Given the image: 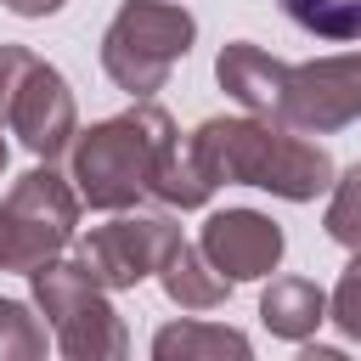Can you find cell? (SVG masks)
I'll list each match as a JSON object with an SVG mask.
<instances>
[{
  "label": "cell",
  "mask_w": 361,
  "mask_h": 361,
  "mask_svg": "<svg viewBox=\"0 0 361 361\" xmlns=\"http://www.w3.org/2000/svg\"><path fill=\"white\" fill-rule=\"evenodd\" d=\"M192 147L214 186H259L288 203H310L333 186V158L322 141L293 135L271 118H203Z\"/></svg>",
  "instance_id": "6da1fadb"
},
{
  "label": "cell",
  "mask_w": 361,
  "mask_h": 361,
  "mask_svg": "<svg viewBox=\"0 0 361 361\" xmlns=\"http://www.w3.org/2000/svg\"><path fill=\"white\" fill-rule=\"evenodd\" d=\"M169 141H175V118L158 102H135L90 130H79L68 147V180H73L79 203L107 209V214H124L130 203H141L152 192V175H158Z\"/></svg>",
  "instance_id": "7a4b0ae2"
},
{
  "label": "cell",
  "mask_w": 361,
  "mask_h": 361,
  "mask_svg": "<svg viewBox=\"0 0 361 361\" xmlns=\"http://www.w3.org/2000/svg\"><path fill=\"white\" fill-rule=\"evenodd\" d=\"M197 17L175 0H124L102 34V68L118 90L135 102H152L169 79V68L192 51Z\"/></svg>",
  "instance_id": "3957f363"
},
{
  "label": "cell",
  "mask_w": 361,
  "mask_h": 361,
  "mask_svg": "<svg viewBox=\"0 0 361 361\" xmlns=\"http://www.w3.org/2000/svg\"><path fill=\"white\" fill-rule=\"evenodd\" d=\"M34 310L56 333L62 361H130V327L79 259H51L28 276Z\"/></svg>",
  "instance_id": "277c9868"
},
{
  "label": "cell",
  "mask_w": 361,
  "mask_h": 361,
  "mask_svg": "<svg viewBox=\"0 0 361 361\" xmlns=\"http://www.w3.org/2000/svg\"><path fill=\"white\" fill-rule=\"evenodd\" d=\"M73 226H79V192L68 175H56L51 164L17 175L11 192L0 197V271L34 276L39 265L62 259Z\"/></svg>",
  "instance_id": "5b68a950"
},
{
  "label": "cell",
  "mask_w": 361,
  "mask_h": 361,
  "mask_svg": "<svg viewBox=\"0 0 361 361\" xmlns=\"http://www.w3.org/2000/svg\"><path fill=\"white\" fill-rule=\"evenodd\" d=\"M0 124L34 152V158H62L79 135V107L68 79L39 62L28 45H0Z\"/></svg>",
  "instance_id": "8992f818"
},
{
  "label": "cell",
  "mask_w": 361,
  "mask_h": 361,
  "mask_svg": "<svg viewBox=\"0 0 361 361\" xmlns=\"http://www.w3.org/2000/svg\"><path fill=\"white\" fill-rule=\"evenodd\" d=\"M361 118V51H333L316 62H288L276 124L293 135H333Z\"/></svg>",
  "instance_id": "52a82bcc"
},
{
  "label": "cell",
  "mask_w": 361,
  "mask_h": 361,
  "mask_svg": "<svg viewBox=\"0 0 361 361\" xmlns=\"http://www.w3.org/2000/svg\"><path fill=\"white\" fill-rule=\"evenodd\" d=\"M180 226L169 214H113L107 226H90L79 237V265L90 271V282L102 293H124L147 276H158L164 254L175 248Z\"/></svg>",
  "instance_id": "ba28073f"
},
{
  "label": "cell",
  "mask_w": 361,
  "mask_h": 361,
  "mask_svg": "<svg viewBox=\"0 0 361 361\" xmlns=\"http://www.w3.org/2000/svg\"><path fill=\"white\" fill-rule=\"evenodd\" d=\"M197 248H203V259H209L226 282H259V276H271V271L282 265L288 237H282V226H276L271 214H259V209H214V214L203 220Z\"/></svg>",
  "instance_id": "9c48e42d"
},
{
  "label": "cell",
  "mask_w": 361,
  "mask_h": 361,
  "mask_svg": "<svg viewBox=\"0 0 361 361\" xmlns=\"http://www.w3.org/2000/svg\"><path fill=\"white\" fill-rule=\"evenodd\" d=\"M214 79H220V90H226L237 107H248V118H271V124H276L282 85H288V62H282V56L259 51L254 39H231V45H220V56H214Z\"/></svg>",
  "instance_id": "30bf717a"
},
{
  "label": "cell",
  "mask_w": 361,
  "mask_h": 361,
  "mask_svg": "<svg viewBox=\"0 0 361 361\" xmlns=\"http://www.w3.org/2000/svg\"><path fill=\"white\" fill-rule=\"evenodd\" d=\"M152 361H254V344L226 322L175 316L152 333Z\"/></svg>",
  "instance_id": "8fae6325"
},
{
  "label": "cell",
  "mask_w": 361,
  "mask_h": 361,
  "mask_svg": "<svg viewBox=\"0 0 361 361\" xmlns=\"http://www.w3.org/2000/svg\"><path fill=\"white\" fill-rule=\"evenodd\" d=\"M259 322H265L271 338L305 344V338L327 322V293H322L310 276H276V282L259 293Z\"/></svg>",
  "instance_id": "7c38bea8"
},
{
  "label": "cell",
  "mask_w": 361,
  "mask_h": 361,
  "mask_svg": "<svg viewBox=\"0 0 361 361\" xmlns=\"http://www.w3.org/2000/svg\"><path fill=\"white\" fill-rule=\"evenodd\" d=\"M158 288H164L169 305H180V310H214V305H226V293H231V282H226V276L203 259V248L186 243V237H175V248L164 254Z\"/></svg>",
  "instance_id": "4fadbf2b"
},
{
  "label": "cell",
  "mask_w": 361,
  "mask_h": 361,
  "mask_svg": "<svg viewBox=\"0 0 361 361\" xmlns=\"http://www.w3.org/2000/svg\"><path fill=\"white\" fill-rule=\"evenodd\" d=\"M147 197H158V203H169V209H203V203L214 197V180H209L192 135H175V141H169V152H164Z\"/></svg>",
  "instance_id": "5bb4252c"
},
{
  "label": "cell",
  "mask_w": 361,
  "mask_h": 361,
  "mask_svg": "<svg viewBox=\"0 0 361 361\" xmlns=\"http://www.w3.org/2000/svg\"><path fill=\"white\" fill-rule=\"evenodd\" d=\"M282 11L327 45H355L361 39V0H282Z\"/></svg>",
  "instance_id": "9a60e30c"
},
{
  "label": "cell",
  "mask_w": 361,
  "mask_h": 361,
  "mask_svg": "<svg viewBox=\"0 0 361 361\" xmlns=\"http://www.w3.org/2000/svg\"><path fill=\"white\" fill-rule=\"evenodd\" d=\"M327 237L350 254H361V164H350L338 180H333V197H327V214H322Z\"/></svg>",
  "instance_id": "2e32d148"
},
{
  "label": "cell",
  "mask_w": 361,
  "mask_h": 361,
  "mask_svg": "<svg viewBox=\"0 0 361 361\" xmlns=\"http://www.w3.org/2000/svg\"><path fill=\"white\" fill-rule=\"evenodd\" d=\"M0 361H45V327L23 299H0Z\"/></svg>",
  "instance_id": "e0dca14e"
},
{
  "label": "cell",
  "mask_w": 361,
  "mask_h": 361,
  "mask_svg": "<svg viewBox=\"0 0 361 361\" xmlns=\"http://www.w3.org/2000/svg\"><path fill=\"white\" fill-rule=\"evenodd\" d=\"M327 322H333L344 338H355V344H361V254L344 265L338 288L327 293Z\"/></svg>",
  "instance_id": "ac0fdd59"
},
{
  "label": "cell",
  "mask_w": 361,
  "mask_h": 361,
  "mask_svg": "<svg viewBox=\"0 0 361 361\" xmlns=\"http://www.w3.org/2000/svg\"><path fill=\"white\" fill-rule=\"evenodd\" d=\"M6 11H17V17H51V11H62L68 0H0Z\"/></svg>",
  "instance_id": "d6986e66"
},
{
  "label": "cell",
  "mask_w": 361,
  "mask_h": 361,
  "mask_svg": "<svg viewBox=\"0 0 361 361\" xmlns=\"http://www.w3.org/2000/svg\"><path fill=\"white\" fill-rule=\"evenodd\" d=\"M293 361H350V355H344V350H333V344H305Z\"/></svg>",
  "instance_id": "ffe728a7"
},
{
  "label": "cell",
  "mask_w": 361,
  "mask_h": 361,
  "mask_svg": "<svg viewBox=\"0 0 361 361\" xmlns=\"http://www.w3.org/2000/svg\"><path fill=\"white\" fill-rule=\"evenodd\" d=\"M0 169H6V124H0Z\"/></svg>",
  "instance_id": "44dd1931"
}]
</instances>
